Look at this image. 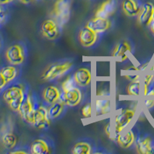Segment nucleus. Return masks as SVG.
<instances>
[{
	"instance_id": "obj_21",
	"label": "nucleus",
	"mask_w": 154,
	"mask_h": 154,
	"mask_svg": "<svg viewBox=\"0 0 154 154\" xmlns=\"http://www.w3.org/2000/svg\"><path fill=\"white\" fill-rule=\"evenodd\" d=\"M24 93V89L22 86L16 85V86H11V87L8 88L6 90H5L3 93V99L9 104L12 100H14L17 96H20Z\"/></svg>"
},
{
	"instance_id": "obj_37",
	"label": "nucleus",
	"mask_w": 154,
	"mask_h": 154,
	"mask_svg": "<svg viewBox=\"0 0 154 154\" xmlns=\"http://www.w3.org/2000/svg\"><path fill=\"white\" fill-rule=\"evenodd\" d=\"M149 27H150V31L154 35V21H152V23L149 25Z\"/></svg>"
},
{
	"instance_id": "obj_16",
	"label": "nucleus",
	"mask_w": 154,
	"mask_h": 154,
	"mask_svg": "<svg viewBox=\"0 0 154 154\" xmlns=\"http://www.w3.org/2000/svg\"><path fill=\"white\" fill-rule=\"evenodd\" d=\"M116 140L119 146L123 149H129L135 143L136 137L132 130H128L125 133L121 132L120 133L117 134Z\"/></svg>"
},
{
	"instance_id": "obj_22",
	"label": "nucleus",
	"mask_w": 154,
	"mask_h": 154,
	"mask_svg": "<svg viewBox=\"0 0 154 154\" xmlns=\"http://www.w3.org/2000/svg\"><path fill=\"white\" fill-rule=\"evenodd\" d=\"M2 143L5 149H12L17 143V137L12 132H5L1 137Z\"/></svg>"
},
{
	"instance_id": "obj_13",
	"label": "nucleus",
	"mask_w": 154,
	"mask_h": 154,
	"mask_svg": "<svg viewBox=\"0 0 154 154\" xmlns=\"http://www.w3.org/2000/svg\"><path fill=\"white\" fill-rule=\"evenodd\" d=\"M73 78L75 82H76V85L80 87H86L91 82V72L87 68H79L75 72Z\"/></svg>"
},
{
	"instance_id": "obj_2",
	"label": "nucleus",
	"mask_w": 154,
	"mask_h": 154,
	"mask_svg": "<svg viewBox=\"0 0 154 154\" xmlns=\"http://www.w3.org/2000/svg\"><path fill=\"white\" fill-rule=\"evenodd\" d=\"M136 115V109L131 108L122 109L115 116V131L119 134L131 123Z\"/></svg>"
},
{
	"instance_id": "obj_41",
	"label": "nucleus",
	"mask_w": 154,
	"mask_h": 154,
	"mask_svg": "<svg viewBox=\"0 0 154 154\" xmlns=\"http://www.w3.org/2000/svg\"><path fill=\"white\" fill-rule=\"evenodd\" d=\"M151 154H154V144H153V145H152V150H151Z\"/></svg>"
},
{
	"instance_id": "obj_34",
	"label": "nucleus",
	"mask_w": 154,
	"mask_h": 154,
	"mask_svg": "<svg viewBox=\"0 0 154 154\" xmlns=\"http://www.w3.org/2000/svg\"><path fill=\"white\" fill-rule=\"evenodd\" d=\"M126 79H128L129 80H136V79H139V75H125Z\"/></svg>"
},
{
	"instance_id": "obj_26",
	"label": "nucleus",
	"mask_w": 154,
	"mask_h": 154,
	"mask_svg": "<svg viewBox=\"0 0 154 154\" xmlns=\"http://www.w3.org/2000/svg\"><path fill=\"white\" fill-rule=\"evenodd\" d=\"M140 86H141V84H140V81L139 79L131 81L126 89L127 94L134 96H139L140 94Z\"/></svg>"
},
{
	"instance_id": "obj_19",
	"label": "nucleus",
	"mask_w": 154,
	"mask_h": 154,
	"mask_svg": "<svg viewBox=\"0 0 154 154\" xmlns=\"http://www.w3.org/2000/svg\"><path fill=\"white\" fill-rule=\"evenodd\" d=\"M66 103L62 99L58 100L57 102L51 104L50 106L48 109V116L50 119H57L62 113H63L64 109H65Z\"/></svg>"
},
{
	"instance_id": "obj_1",
	"label": "nucleus",
	"mask_w": 154,
	"mask_h": 154,
	"mask_svg": "<svg viewBox=\"0 0 154 154\" xmlns=\"http://www.w3.org/2000/svg\"><path fill=\"white\" fill-rule=\"evenodd\" d=\"M72 66L73 63L69 61L53 63L46 69L41 76V79L43 81L54 80L68 72L72 68Z\"/></svg>"
},
{
	"instance_id": "obj_14",
	"label": "nucleus",
	"mask_w": 154,
	"mask_h": 154,
	"mask_svg": "<svg viewBox=\"0 0 154 154\" xmlns=\"http://www.w3.org/2000/svg\"><path fill=\"white\" fill-rule=\"evenodd\" d=\"M116 9V0H106L101 4L95 13V16L101 18H108L115 12Z\"/></svg>"
},
{
	"instance_id": "obj_20",
	"label": "nucleus",
	"mask_w": 154,
	"mask_h": 154,
	"mask_svg": "<svg viewBox=\"0 0 154 154\" xmlns=\"http://www.w3.org/2000/svg\"><path fill=\"white\" fill-rule=\"evenodd\" d=\"M153 145L152 139L149 137L140 138L137 142V150L141 154H151V150Z\"/></svg>"
},
{
	"instance_id": "obj_35",
	"label": "nucleus",
	"mask_w": 154,
	"mask_h": 154,
	"mask_svg": "<svg viewBox=\"0 0 154 154\" xmlns=\"http://www.w3.org/2000/svg\"><path fill=\"white\" fill-rule=\"evenodd\" d=\"M14 0H0V5H6L13 2Z\"/></svg>"
},
{
	"instance_id": "obj_4",
	"label": "nucleus",
	"mask_w": 154,
	"mask_h": 154,
	"mask_svg": "<svg viewBox=\"0 0 154 154\" xmlns=\"http://www.w3.org/2000/svg\"><path fill=\"white\" fill-rule=\"evenodd\" d=\"M5 59L13 66L20 65L24 62L26 54L24 48L20 44H14L5 51Z\"/></svg>"
},
{
	"instance_id": "obj_12",
	"label": "nucleus",
	"mask_w": 154,
	"mask_h": 154,
	"mask_svg": "<svg viewBox=\"0 0 154 154\" xmlns=\"http://www.w3.org/2000/svg\"><path fill=\"white\" fill-rule=\"evenodd\" d=\"M132 51V47L130 42L127 41H122L115 46L112 51V57L116 59L118 62L123 63L127 59V53Z\"/></svg>"
},
{
	"instance_id": "obj_42",
	"label": "nucleus",
	"mask_w": 154,
	"mask_h": 154,
	"mask_svg": "<svg viewBox=\"0 0 154 154\" xmlns=\"http://www.w3.org/2000/svg\"><path fill=\"white\" fill-rule=\"evenodd\" d=\"M152 21H154V12H153V15H152Z\"/></svg>"
},
{
	"instance_id": "obj_18",
	"label": "nucleus",
	"mask_w": 154,
	"mask_h": 154,
	"mask_svg": "<svg viewBox=\"0 0 154 154\" xmlns=\"http://www.w3.org/2000/svg\"><path fill=\"white\" fill-rule=\"evenodd\" d=\"M30 151L33 154H47L51 152L49 146L42 139L35 140L30 147Z\"/></svg>"
},
{
	"instance_id": "obj_33",
	"label": "nucleus",
	"mask_w": 154,
	"mask_h": 154,
	"mask_svg": "<svg viewBox=\"0 0 154 154\" xmlns=\"http://www.w3.org/2000/svg\"><path fill=\"white\" fill-rule=\"evenodd\" d=\"M105 133L107 135V137L109 138H110L111 137V130H110V123H109L106 126H105Z\"/></svg>"
},
{
	"instance_id": "obj_31",
	"label": "nucleus",
	"mask_w": 154,
	"mask_h": 154,
	"mask_svg": "<svg viewBox=\"0 0 154 154\" xmlns=\"http://www.w3.org/2000/svg\"><path fill=\"white\" fill-rule=\"evenodd\" d=\"M144 104H145V106L147 109H151L154 106V100L152 99H147L144 102Z\"/></svg>"
},
{
	"instance_id": "obj_7",
	"label": "nucleus",
	"mask_w": 154,
	"mask_h": 154,
	"mask_svg": "<svg viewBox=\"0 0 154 154\" xmlns=\"http://www.w3.org/2000/svg\"><path fill=\"white\" fill-rule=\"evenodd\" d=\"M41 32L45 38L54 40L60 35L59 23L53 19H48L42 23Z\"/></svg>"
},
{
	"instance_id": "obj_24",
	"label": "nucleus",
	"mask_w": 154,
	"mask_h": 154,
	"mask_svg": "<svg viewBox=\"0 0 154 154\" xmlns=\"http://www.w3.org/2000/svg\"><path fill=\"white\" fill-rule=\"evenodd\" d=\"M91 152V146L86 142L76 143L72 149V153L73 154H90Z\"/></svg>"
},
{
	"instance_id": "obj_10",
	"label": "nucleus",
	"mask_w": 154,
	"mask_h": 154,
	"mask_svg": "<svg viewBox=\"0 0 154 154\" xmlns=\"http://www.w3.org/2000/svg\"><path fill=\"white\" fill-rule=\"evenodd\" d=\"M154 12V5L150 2H147L141 6L139 13L138 23L143 26H149L152 21V15Z\"/></svg>"
},
{
	"instance_id": "obj_38",
	"label": "nucleus",
	"mask_w": 154,
	"mask_h": 154,
	"mask_svg": "<svg viewBox=\"0 0 154 154\" xmlns=\"http://www.w3.org/2000/svg\"><path fill=\"white\" fill-rule=\"evenodd\" d=\"M11 153H13V154H16V153H27V152L26 151H23V150H17V151H12L11 152Z\"/></svg>"
},
{
	"instance_id": "obj_6",
	"label": "nucleus",
	"mask_w": 154,
	"mask_h": 154,
	"mask_svg": "<svg viewBox=\"0 0 154 154\" xmlns=\"http://www.w3.org/2000/svg\"><path fill=\"white\" fill-rule=\"evenodd\" d=\"M32 125L37 129L44 130L50 125V119L48 116V110L43 106H39L35 109Z\"/></svg>"
},
{
	"instance_id": "obj_32",
	"label": "nucleus",
	"mask_w": 154,
	"mask_h": 154,
	"mask_svg": "<svg viewBox=\"0 0 154 154\" xmlns=\"http://www.w3.org/2000/svg\"><path fill=\"white\" fill-rule=\"evenodd\" d=\"M7 83H8V82H6L5 79L4 78L3 75H2V72H0V89L5 87V86H6V84H7Z\"/></svg>"
},
{
	"instance_id": "obj_17",
	"label": "nucleus",
	"mask_w": 154,
	"mask_h": 154,
	"mask_svg": "<svg viewBox=\"0 0 154 154\" xmlns=\"http://www.w3.org/2000/svg\"><path fill=\"white\" fill-rule=\"evenodd\" d=\"M122 9L126 16L130 17L137 16L141 9V6L137 0H123Z\"/></svg>"
},
{
	"instance_id": "obj_23",
	"label": "nucleus",
	"mask_w": 154,
	"mask_h": 154,
	"mask_svg": "<svg viewBox=\"0 0 154 154\" xmlns=\"http://www.w3.org/2000/svg\"><path fill=\"white\" fill-rule=\"evenodd\" d=\"M97 115H105L110 112V102L106 99H98L96 101Z\"/></svg>"
},
{
	"instance_id": "obj_30",
	"label": "nucleus",
	"mask_w": 154,
	"mask_h": 154,
	"mask_svg": "<svg viewBox=\"0 0 154 154\" xmlns=\"http://www.w3.org/2000/svg\"><path fill=\"white\" fill-rule=\"evenodd\" d=\"M82 115L86 119L91 118L92 116V106L90 103H86L82 109Z\"/></svg>"
},
{
	"instance_id": "obj_36",
	"label": "nucleus",
	"mask_w": 154,
	"mask_h": 154,
	"mask_svg": "<svg viewBox=\"0 0 154 154\" xmlns=\"http://www.w3.org/2000/svg\"><path fill=\"white\" fill-rule=\"evenodd\" d=\"M146 96H154V88H152V89H149V92H148V93H147Z\"/></svg>"
},
{
	"instance_id": "obj_29",
	"label": "nucleus",
	"mask_w": 154,
	"mask_h": 154,
	"mask_svg": "<svg viewBox=\"0 0 154 154\" xmlns=\"http://www.w3.org/2000/svg\"><path fill=\"white\" fill-rule=\"evenodd\" d=\"M75 86H76V82L74 80L73 77H69L62 83L61 87L63 91H66L68 89L75 87Z\"/></svg>"
},
{
	"instance_id": "obj_40",
	"label": "nucleus",
	"mask_w": 154,
	"mask_h": 154,
	"mask_svg": "<svg viewBox=\"0 0 154 154\" xmlns=\"http://www.w3.org/2000/svg\"><path fill=\"white\" fill-rule=\"evenodd\" d=\"M19 1L23 4H28L29 2H31L32 1H33V0H19Z\"/></svg>"
},
{
	"instance_id": "obj_5",
	"label": "nucleus",
	"mask_w": 154,
	"mask_h": 154,
	"mask_svg": "<svg viewBox=\"0 0 154 154\" xmlns=\"http://www.w3.org/2000/svg\"><path fill=\"white\" fill-rule=\"evenodd\" d=\"M35 109L34 108V104L30 94L26 96L23 103L21 104L19 109V113L22 119L27 123L32 125L33 123V116Z\"/></svg>"
},
{
	"instance_id": "obj_11",
	"label": "nucleus",
	"mask_w": 154,
	"mask_h": 154,
	"mask_svg": "<svg viewBox=\"0 0 154 154\" xmlns=\"http://www.w3.org/2000/svg\"><path fill=\"white\" fill-rule=\"evenodd\" d=\"M111 21L108 18H101L95 16L90 19L86 26L95 31L97 34L106 32L111 27Z\"/></svg>"
},
{
	"instance_id": "obj_25",
	"label": "nucleus",
	"mask_w": 154,
	"mask_h": 154,
	"mask_svg": "<svg viewBox=\"0 0 154 154\" xmlns=\"http://www.w3.org/2000/svg\"><path fill=\"white\" fill-rule=\"evenodd\" d=\"M0 72H2V75H3L7 82L14 80V79L17 75V70H16V69L13 66L4 67V68L2 69V70Z\"/></svg>"
},
{
	"instance_id": "obj_15",
	"label": "nucleus",
	"mask_w": 154,
	"mask_h": 154,
	"mask_svg": "<svg viewBox=\"0 0 154 154\" xmlns=\"http://www.w3.org/2000/svg\"><path fill=\"white\" fill-rule=\"evenodd\" d=\"M62 93L56 86H49L42 92V98L48 104L51 105L61 99Z\"/></svg>"
},
{
	"instance_id": "obj_27",
	"label": "nucleus",
	"mask_w": 154,
	"mask_h": 154,
	"mask_svg": "<svg viewBox=\"0 0 154 154\" xmlns=\"http://www.w3.org/2000/svg\"><path fill=\"white\" fill-rule=\"evenodd\" d=\"M25 97H26V94H25L24 93H23V94L20 95V96H17V97L15 98L14 100H12L9 103V106L11 108V109L15 111V112H18L19 109V107H20L21 104L23 103Z\"/></svg>"
},
{
	"instance_id": "obj_39",
	"label": "nucleus",
	"mask_w": 154,
	"mask_h": 154,
	"mask_svg": "<svg viewBox=\"0 0 154 154\" xmlns=\"http://www.w3.org/2000/svg\"><path fill=\"white\" fill-rule=\"evenodd\" d=\"M4 18V15H3V12H2V9H1V7H0V23L2 21V19H3Z\"/></svg>"
},
{
	"instance_id": "obj_9",
	"label": "nucleus",
	"mask_w": 154,
	"mask_h": 154,
	"mask_svg": "<svg viewBox=\"0 0 154 154\" xmlns=\"http://www.w3.org/2000/svg\"><path fill=\"white\" fill-rule=\"evenodd\" d=\"M78 38H79V42L82 46L90 47L96 43L97 38H98V35L96 32L86 26L80 29Z\"/></svg>"
},
{
	"instance_id": "obj_8",
	"label": "nucleus",
	"mask_w": 154,
	"mask_h": 154,
	"mask_svg": "<svg viewBox=\"0 0 154 154\" xmlns=\"http://www.w3.org/2000/svg\"><path fill=\"white\" fill-rule=\"evenodd\" d=\"M61 99L64 101L66 105L70 107L76 106L82 101V93L80 89L75 86L66 91H63Z\"/></svg>"
},
{
	"instance_id": "obj_3",
	"label": "nucleus",
	"mask_w": 154,
	"mask_h": 154,
	"mask_svg": "<svg viewBox=\"0 0 154 154\" xmlns=\"http://www.w3.org/2000/svg\"><path fill=\"white\" fill-rule=\"evenodd\" d=\"M52 15L60 24H64L70 17L69 0H57L54 5Z\"/></svg>"
},
{
	"instance_id": "obj_28",
	"label": "nucleus",
	"mask_w": 154,
	"mask_h": 154,
	"mask_svg": "<svg viewBox=\"0 0 154 154\" xmlns=\"http://www.w3.org/2000/svg\"><path fill=\"white\" fill-rule=\"evenodd\" d=\"M154 80V75L152 74H147L144 77V85H143V95L146 96L149 89V86L151 85L152 81Z\"/></svg>"
}]
</instances>
